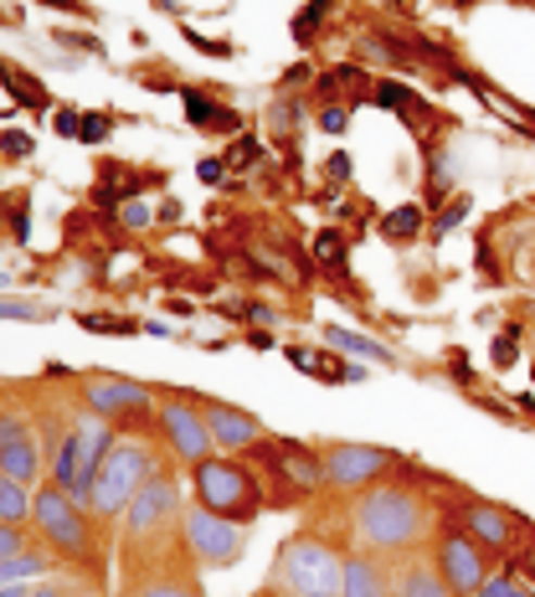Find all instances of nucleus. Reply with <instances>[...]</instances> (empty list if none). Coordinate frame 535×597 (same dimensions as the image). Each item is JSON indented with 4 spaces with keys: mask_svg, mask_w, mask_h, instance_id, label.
<instances>
[{
    "mask_svg": "<svg viewBox=\"0 0 535 597\" xmlns=\"http://www.w3.org/2000/svg\"><path fill=\"white\" fill-rule=\"evenodd\" d=\"M422 525H428L422 499L412 490H397V484H371L356 505V531L377 551H407L422 536Z\"/></svg>",
    "mask_w": 535,
    "mask_h": 597,
    "instance_id": "nucleus-1",
    "label": "nucleus"
},
{
    "mask_svg": "<svg viewBox=\"0 0 535 597\" xmlns=\"http://www.w3.org/2000/svg\"><path fill=\"white\" fill-rule=\"evenodd\" d=\"M160 463H155V448L139 439H119L114 448H109V458H103L99 479H93V495H88V505H93V516L114 520L129 510V499L144 490V479H155Z\"/></svg>",
    "mask_w": 535,
    "mask_h": 597,
    "instance_id": "nucleus-2",
    "label": "nucleus"
},
{
    "mask_svg": "<svg viewBox=\"0 0 535 597\" xmlns=\"http://www.w3.org/2000/svg\"><path fill=\"white\" fill-rule=\"evenodd\" d=\"M191 484H196V505H206V510H217V516L227 520H247L263 510V490H258V479L242 469L232 454H221V458H201L196 469H191Z\"/></svg>",
    "mask_w": 535,
    "mask_h": 597,
    "instance_id": "nucleus-3",
    "label": "nucleus"
},
{
    "mask_svg": "<svg viewBox=\"0 0 535 597\" xmlns=\"http://www.w3.org/2000/svg\"><path fill=\"white\" fill-rule=\"evenodd\" d=\"M31 520H37V531L47 546H58L62 557H93V525H88V516H82V499H73L62 484H41L37 499H31Z\"/></svg>",
    "mask_w": 535,
    "mask_h": 597,
    "instance_id": "nucleus-4",
    "label": "nucleus"
},
{
    "mask_svg": "<svg viewBox=\"0 0 535 597\" xmlns=\"http://www.w3.org/2000/svg\"><path fill=\"white\" fill-rule=\"evenodd\" d=\"M340 567L345 561L315 536H298L278 557V587L289 597H340Z\"/></svg>",
    "mask_w": 535,
    "mask_h": 597,
    "instance_id": "nucleus-5",
    "label": "nucleus"
},
{
    "mask_svg": "<svg viewBox=\"0 0 535 597\" xmlns=\"http://www.w3.org/2000/svg\"><path fill=\"white\" fill-rule=\"evenodd\" d=\"M82 407L109 418L114 428H124V433L155 422V412H160L155 392H150L144 381H124V377H88L82 381Z\"/></svg>",
    "mask_w": 535,
    "mask_h": 597,
    "instance_id": "nucleus-6",
    "label": "nucleus"
},
{
    "mask_svg": "<svg viewBox=\"0 0 535 597\" xmlns=\"http://www.w3.org/2000/svg\"><path fill=\"white\" fill-rule=\"evenodd\" d=\"M180 536H186V551L201 561V567H227V561L242 557V520H227L206 505H191L186 520H180Z\"/></svg>",
    "mask_w": 535,
    "mask_h": 597,
    "instance_id": "nucleus-7",
    "label": "nucleus"
},
{
    "mask_svg": "<svg viewBox=\"0 0 535 597\" xmlns=\"http://www.w3.org/2000/svg\"><path fill=\"white\" fill-rule=\"evenodd\" d=\"M392 463H397V458L386 454V448L335 443V448L324 454V484H335V490H371V484H381V479L392 474Z\"/></svg>",
    "mask_w": 535,
    "mask_h": 597,
    "instance_id": "nucleus-8",
    "label": "nucleus"
},
{
    "mask_svg": "<svg viewBox=\"0 0 535 597\" xmlns=\"http://www.w3.org/2000/svg\"><path fill=\"white\" fill-rule=\"evenodd\" d=\"M170 520H176V479L170 474L144 479V490H139V495L129 499V510H124V541H129V546L155 541Z\"/></svg>",
    "mask_w": 535,
    "mask_h": 597,
    "instance_id": "nucleus-9",
    "label": "nucleus"
},
{
    "mask_svg": "<svg viewBox=\"0 0 535 597\" xmlns=\"http://www.w3.org/2000/svg\"><path fill=\"white\" fill-rule=\"evenodd\" d=\"M114 443H119V439H114V422L99 418V412H78V422H73V454H78V469H73V490H67V495L88 505L93 479H99L103 458H109Z\"/></svg>",
    "mask_w": 535,
    "mask_h": 597,
    "instance_id": "nucleus-10",
    "label": "nucleus"
},
{
    "mask_svg": "<svg viewBox=\"0 0 535 597\" xmlns=\"http://www.w3.org/2000/svg\"><path fill=\"white\" fill-rule=\"evenodd\" d=\"M155 428L165 433V443H170V454L180 458V463H201V458L212 454V433H206V418H201V407H191V402H160L155 412Z\"/></svg>",
    "mask_w": 535,
    "mask_h": 597,
    "instance_id": "nucleus-11",
    "label": "nucleus"
},
{
    "mask_svg": "<svg viewBox=\"0 0 535 597\" xmlns=\"http://www.w3.org/2000/svg\"><path fill=\"white\" fill-rule=\"evenodd\" d=\"M437 572L448 577V587H454L458 597H479V587H484V546H479L469 531H448L443 536V546H437Z\"/></svg>",
    "mask_w": 535,
    "mask_h": 597,
    "instance_id": "nucleus-12",
    "label": "nucleus"
},
{
    "mask_svg": "<svg viewBox=\"0 0 535 597\" xmlns=\"http://www.w3.org/2000/svg\"><path fill=\"white\" fill-rule=\"evenodd\" d=\"M201 418H206V433H212V443H217L221 454H247V448H258L263 443V422L253 418V412H242V407L206 402Z\"/></svg>",
    "mask_w": 535,
    "mask_h": 597,
    "instance_id": "nucleus-13",
    "label": "nucleus"
},
{
    "mask_svg": "<svg viewBox=\"0 0 535 597\" xmlns=\"http://www.w3.org/2000/svg\"><path fill=\"white\" fill-rule=\"evenodd\" d=\"M258 454L273 463L278 474L294 484L298 495H309V490H319L324 484V458L309 454L304 443H258Z\"/></svg>",
    "mask_w": 535,
    "mask_h": 597,
    "instance_id": "nucleus-14",
    "label": "nucleus"
},
{
    "mask_svg": "<svg viewBox=\"0 0 535 597\" xmlns=\"http://www.w3.org/2000/svg\"><path fill=\"white\" fill-rule=\"evenodd\" d=\"M463 531L484 546V551H510V541H515V520L495 510V505H463Z\"/></svg>",
    "mask_w": 535,
    "mask_h": 597,
    "instance_id": "nucleus-15",
    "label": "nucleus"
},
{
    "mask_svg": "<svg viewBox=\"0 0 535 597\" xmlns=\"http://www.w3.org/2000/svg\"><path fill=\"white\" fill-rule=\"evenodd\" d=\"M340 597H392V577L371 557H345V567H340Z\"/></svg>",
    "mask_w": 535,
    "mask_h": 597,
    "instance_id": "nucleus-16",
    "label": "nucleus"
},
{
    "mask_svg": "<svg viewBox=\"0 0 535 597\" xmlns=\"http://www.w3.org/2000/svg\"><path fill=\"white\" fill-rule=\"evenodd\" d=\"M0 474H11V479H21L26 490L37 484L41 474H47V454L37 448V439L26 433V439H16V443H5L0 448Z\"/></svg>",
    "mask_w": 535,
    "mask_h": 597,
    "instance_id": "nucleus-17",
    "label": "nucleus"
},
{
    "mask_svg": "<svg viewBox=\"0 0 535 597\" xmlns=\"http://www.w3.org/2000/svg\"><path fill=\"white\" fill-rule=\"evenodd\" d=\"M180 99H186V119L196 124V129H238V114L232 109H212V99L201 88H186Z\"/></svg>",
    "mask_w": 535,
    "mask_h": 597,
    "instance_id": "nucleus-18",
    "label": "nucleus"
},
{
    "mask_svg": "<svg viewBox=\"0 0 535 597\" xmlns=\"http://www.w3.org/2000/svg\"><path fill=\"white\" fill-rule=\"evenodd\" d=\"M0 82H5V88H11V99L26 103V109H52V99H47L41 78L21 73V67H11V62H0Z\"/></svg>",
    "mask_w": 535,
    "mask_h": 597,
    "instance_id": "nucleus-19",
    "label": "nucleus"
},
{
    "mask_svg": "<svg viewBox=\"0 0 535 597\" xmlns=\"http://www.w3.org/2000/svg\"><path fill=\"white\" fill-rule=\"evenodd\" d=\"M31 490L21 484V479H11V474H0V520L5 525H26L31 520Z\"/></svg>",
    "mask_w": 535,
    "mask_h": 597,
    "instance_id": "nucleus-20",
    "label": "nucleus"
},
{
    "mask_svg": "<svg viewBox=\"0 0 535 597\" xmlns=\"http://www.w3.org/2000/svg\"><path fill=\"white\" fill-rule=\"evenodd\" d=\"M392 597H458V593L448 587L443 572H433V567H412V572L397 582V593Z\"/></svg>",
    "mask_w": 535,
    "mask_h": 597,
    "instance_id": "nucleus-21",
    "label": "nucleus"
},
{
    "mask_svg": "<svg viewBox=\"0 0 535 597\" xmlns=\"http://www.w3.org/2000/svg\"><path fill=\"white\" fill-rule=\"evenodd\" d=\"M324 340L335 345L340 356H366V360H386V366H392V351H386V345H377V340L356 335V330H340V325H330V330H324Z\"/></svg>",
    "mask_w": 535,
    "mask_h": 597,
    "instance_id": "nucleus-22",
    "label": "nucleus"
},
{
    "mask_svg": "<svg viewBox=\"0 0 535 597\" xmlns=\"http://www.w3.org/2000/svg\"><path fill=\"white\" fill-rule=\"evenodd\" d=\"M309 377L340 386V381H366V371H360V366H351L345 356H335V351H315V360H309Z\"/></svg>",
    "mask_w": 535,
    "mask_h": 597,
    "instance_id": "nucleus-23",
    "label": "nucleus"
},
{
    "mask_svg": "<svg viewBox=\"0 0 535 597\" xmlns=\"http://www.w3.org/2000/svg\"><path fill=\"white\" fill-rule=\"evenodd\" d=\"M47 567H52V561L41 557V551H16V557L0 561V587H5V582H26V577H47Z\"/></svg>",
    "mask_w": 535,
    "mask_h": 597,
    "instance_id": "nucleus-24",
    "label": "nucleus"
},
{
    "mask_svg": "<svg viewBox=\"0 0 535 597\" xmlns=\"http://www.w3.org/2000/svg\"><path fill=\"white\" fill-rule=\"evenodd\" d=\"M381 232H386L392 242H412L417 232H422V206H397L392 217L381 221Z\"/></svg>",
    "mask_w": 535,
    "mask_h": 597,
    "instance_id": "nucleus-25",
    "label": "nucleus"
},
{
    "mask_svg": "<svg viewBox=\"0 0 535 597\" xmlns=\"http://www.w3.org/2000/svg\"><path fill=\"white\" fill-rule=\"evenodd\" d=\"M371 99L381 103V109H397V114H407V119H412L417 114V99H412V88H407V82H377V93H371Z\"/></svg>",
    "mask_w": 535,
    "mask_h": 597,
    "instance_id": "nucleus-26",
    "label": "nucleus"
},
{
    "mask_svg": "<svg viewBox=\"0 0 535 597\" xmlns=\"http://www.w3.org/2000/svg\"><path fill=\"white\" fill-rule=\"evenodd\" d=\"M258 155H263L258 135H242V140L232 144V150H227V160H221V165H227V176H238V170H247V165H253Z\"/></svg>",
    "mask_w": 535,
    "mask_h": 597,
    "instance_id": "nucleus-27",
    "label": "nucleus"
},
{
    "mask_svg": "<svg viewBox=\"0 0 535 597\" xmlns=\"http://www.w3.org/2000/svg\"><path fill=\"white\" fill-rule=\"evenodd\" d=\"M82 330H93V335H135L139 319H124V315H82Z\"/></svg>",
    "mask_w": 535,
    "mask_h": 597,
    "instance_id": "nucleus-28",
    "label": "nucleus"
},
{
    "mask_svg": "<svg viewBox=\"0 0 535 597\" xmlns=\"http://www.w3.org/2000/svg\"><path fill=\"white\" fill-rule=\"evenodd\" d=\"M515 356H520V330L510 325V330H499V335H495V345H489V360H495L499 371H510V366H515Z\"/></svg>",
    "mask_w": 535,
    "mask_h": 597,
    "instance_id": "nucleus-29",
    "label": "nucleus"
},
{
    "mask_svg": "<svg viewBox=\"0 0 535 597\" xmlns=\"http://www.w3.org/2000/svg\"><path fill=\"white\" fill-rule=\"evenodd\" d=\"M315 258H319V268H340V263H345V238H340L335 227L315 238Z\"/></svg>",
    "mask_w": 535,
    "mask_h": 597,
    "instance_id": "nucleus-30",
    "label": "nucleus"
},
{
    "mask_svg": "<svg viewBox=\"0 0 535 597\" xmlns=\"http://www.w3.org/2000/svg\"><path fill=\"white\" fill-rule=\"evenodd\" d=\"M330 5H335V0H309V5H304V11L294 16V41H309V37H315V26L324 21V11H330Z\"/></svg>",
    "mask_w": 535,
    "mask_h": 597,
    "instance_id": "nucleus-31",
    "label": "nucleus"
},
{
    "mask_svg": "<svg viewBox=\"0 0 535 597\" xmlns=\"http://www.w3.org/2000/svg\"><path fill=\"white\" fill-rule=\"evenodd\" d=\"M0 319H26V325H41V319H52V309L26 304V298H0Z\"/></svg>",
    "mask_w": 535,
    "mask_h": 597,
    "instance_id": "nucleus-32",
    "label": "nucleus"
},
{
    "mask_svg": "<svg viewBox=\"0 0 535 597\" xmlns=\"http://www.w3.org/2000/svg\"><path fill=\"white\" fill-rule=\"evenodd\" d=\"M463 217H469V196H454V201H448V212L437 217L433 242H443V238H448V232H454V227H458V221H463Z\"/></svg>",
    "mask_w": 535,
    "mask_h": 597,
    "instance_id": "nucleus-33",
    "label": "nucleus"
},
{
    "mask_svg": "<svg viewBox=\"0 0 535 597\" xmlns=\"http://www.w3.org/2000/svg\"><path fill=\"white\" fill-rule=\"evenodd\" d=\"M479 597H535V593H525V587H520L515 577H484Z\"/></svg>",
    "mask_w": 535,
    "mask_h": 597,
    "instance_id": "nucleus-34",
    "label": "nucleus"
},
{
    "mask_svg": "<svg viewBox=\"0 0 535 597\" xmlns=\"http://www.w3.org/2000/svg\"><path fill=\"white\" fill-rule=\"evenodd\" d=\"M139 597H196V593H191L186 582H176V577H160V582H144Z\"/></svg>",
    "mask_w": 535,
    "mask_h": 597,
    "instance_id": "nucleus-35",
    "label": "nucleus"
},
{
    "mask_svg": "<svg viewBox=\"0 0 535 597\" xmlns=\"http://www.w3.org/2000/svg\"><path fill=\"white\" fill-rule=\"evenodd\" d=\"M31 433V422L21 418V412H0V448L5 443H16V439H26Z\"/></svg>",
    "mask_w": 535,
    "mask_h": 597,
    "instance_id": "nucleus-36",
    "label": "nucleus"
},
{
    "mask_svg": "<svg viewBox=\"0 0 535 597\" xmlns=\"http://www.w3.org/2000/svg\"><path fill=\"white\" fill-rule=\"evenodd\" d=\"M109 129H114V119H109V114H82V135H78V140L99 144V140H109Z\"/></svg>",
    "mask_w": 535,
    "mask_h": 597,
    "instance_id": "nucleus-37",
    "label": "nucleus"
},
{
    "mask_svg": "<svg viewBox=\"0 0 535 597\" xmlns=\"http://www.w3.org/2000/svg\"><path fill=\"white\" fill-rule=\"evenodd\" d=\"M0 150L11 160H26L31 155V135H26V129H5V135H0Z\"/></svg>",
    "mask_w": 535,
    "mask_h": 597,
    "instance_id": "nucleus-38",
    "label": "nucleus"
},
{
    "mask_svg": "<svg viewBox=\"0 0 535 597\" xmlns=\"http://www.w3.org/2000/svg\"><path fill=\"white\" fill-rule=\"evenodd\" d=\"M366 47H371V58H392V62H412L407 58V47L392 37H366Z\"/></svg>",
    "mask_w": 535,
    "mask_h": 597,
    "instance_id": "nucleus-39",
    "label": "nucleus"
},
{
    "mask_svg": "<svg viewBox=\"0 0 535 597\" xmlns=\"http://www.w3.org/2000/svg\"><path fill=\"white\" fill-rule=\"evenodd\" d=\"M221 315H242V319H258V325H273V309L268 304H221Z\"/></svg>",
    "mask_w": 535,
    "mask_h": 597,
    "instance_id": "nucleus-40",
    "label": "nucleus"
},
{
    "mask_svg": "<svg viewBox=\"0 0 535 597\" xmlns=\"http://www.w3.org/2000/svg\"><path fill=\"white\" fill-rule=\"evenodd\" d=\"M52 129H58L62 140H78V135H82V114H73V109H58V114H52Z\"/></svg>",
    "mask_w": 535,
    "mask_h": 597,
    "instance_id": "nucleus-41",
    "label": "nucleus"
},
{
    "mask_svg": "<svg viewBox=\"0 0 535 597\" xmlns=\"http://www.w3.org/2000/svg\"><path fill=\"white\" fill-rule=\"evenodd\" d=\"M16 551H26V536H21V525H5V520H0V561L16 557Z\"/></svg>",
    "mask_w": 535,
    "mask_h": 597,
    "instance_id": "nucleus-42",
    "label": "nucleus"
},
{
    "mask_svg": "<svg viewBox=\"0 0 535 597\" xmlns=\"http://www.w3.org/2000/svg\"><path fill=\"white\" fill-rule=\"evenodd\" d=\"M186 41H196L206 58H232V41H212V37H201V31H191V26H186Z\"/></svg>",
    "mask_w": 535,
    "mask_h": 597,
    "instance_id": "nucleus-43",
    "label": "nucleus"
},
{
    "mask_svg": "<svg viewBox=\"0 0 535 597\" xmlns=\"http://www.w3.org/2000/svg\"><path fill=\"white\" fill-rule=\"evenodd\" d=\"M119 221L124 227H150V206H144V201H124V212H119Z\"/></svg>",
    "mask_w": 535,
    "mask_h": 597,
    "instance_id": "nucleus-44",
    "label": "nucleus"
},
{
    "mask_svg": "<svg viewBox=\"0 0 535 597\" xmlns=\"http://www.w3.org/2000/svg\"><path fill=\"white\" fill-rule=\"evenodd\" d=\"M41 5H52V11H67V16H82V21H93L99 11H88L82 0H41Z\"/></svg>",
    "mask_w": 535,
    "mask_h": 597,
    "instance_id": "nucleus-45",
    "label": "nucleus"
},
{
    "mask_svg": "<svg viewBox=\"0 0 535 597\" xmlns=\"http://www.w3.org/2000/svg\"><path fill=\"white\" fill-rule=\"evenodd\" d=\"M221 176H227V165H221V160H201V180H206V186H217Z\"/></svg>",
    "mask_w": 535,
    "mask_h": 597,
    "instance_id": "nucleus-46",
    "label": "nucleus"
},
{
    "mask_svg": "<svg viewBox=\"0 0 535 597\" xmlns=\"http://www.w3.org/2000/svg\"><path fill=\"white\" fill-rule=\"evenodd\" d=\"M319 124H324L330 135H340V129H345V109H324V114H319Z\"/></svg>",
    "mask_w": 535,
    "mask_h": 597,
    "instance_id": "nucleus-47",
    "label": "nucleus"
},
{
    "mask_svg": "<svg viewBox=\"0 0 535 597\" xmlns=\"http://www.w3.org/2000/svg\"><path fill=\"white\" fill-rule=\"evenodd\" d=\"M11 232H16L21 242H26V232H31V221H26V201H21L16 212H11Z\"/></svg>",
    "mask_w": 535,
    "mask_h": 597,
    "instance_id": "nucleus-48",
    "label": "nucleus"
},
{
    "mask_svg": "<svg viewBox=\"0 0 535 597\" xmlns=\"http://www.w3.org/2000/svg\"><path fill=\"white\" fill-rule=\"evenodd\" d=\"M351 176V160L345 155H330V180H345Z\"/></svg>",
    "mask_w": 535,
    "mask_h": 597,
    "instance_id": "nucleus-49",
    "label": "nucleus"
},
{
    "mask_svg": "<svg viewBox=\"0 0 535 597\" xmlns=\"http://www.w3.org/2000/svg\"><path fill=\"white\" fill-rule=\"evenodd\" d=\"M31 597H62V582H41V587H31Z\"/></svg>",
    "mask_w": 535,
    "mask_h": 597,
    "instance_id": "nucleus-50",
    "label": "nucleus"
},
{
    "mask_svg": "<svg viewBox=\"0 0 535 597\" xmlns=\"http://www.w3.org/2000/svg\"><path fill=\"white\" fill-rule=\"evenodd\" d=\"M515 572H525V577H535V546H531V551H525V557L515 561Z\"/></svg>",
    "mask_w": 535,
    "mask_h": 597,
    "instance_id": "nucleus-51",
    "label": "nucleus"
},
{
    "mask_svg": "<svg viewBox=\"0 0 535 597\" xmlns=\"http://www.w3.org/2000/svg\"><path fill=\"white\" fill-rule=\"evenodd\" d=\"M0 597H31V593H26L21 582H5V587H0Z\"/></svg>",
    "mask_w": 535,
    "mask_h": 597,
    "instance_id": "nucleus-52",
    "label": "nucleus"
},
{
    "mask_svg": "<svg viewBox=\"0 0 535 597\" xmlns=\"http://www.w3.org/2000/svg\"><path fill=\"white\" fill-rule=\"evenodd\" d=\"M5 279H11V274H5V268H0V283H5Z\"/></svg>",
    "mask_w": 535,
    "mask_h": 597,
    "instance_id": "nucleus-53",
    "label": "nucleus"
},
{
    "mask_svg": "<svg viewBox=\"0 0 535 597\" xmlns=\"http://www.w3.org/2000/svg\"><path fill=\"white\" fill-rule=\"evenodd\" d=\"M0 21H5V11H0Z\"/></svg>",
    "mask_w": 535,
    "mask_h": 597,
    "instance_id": "nucleus-54",
    "label": "nucleus"
},
{
    "mask_svg": "<svg viewBox=\"0 0 535 597\" xmlns=\"http://www.w3.org/2000/svg\"><path fill=\"white\" fill-rule=\"evenodd\" d=\"M82 597H88V593H82Z\"/></svg>",
    "mask_w": 535,
    "mask_h": 597,
    "instance_id": "nucleus-55",
    "label": "nucleus"
}]
</instances>
